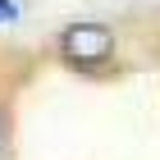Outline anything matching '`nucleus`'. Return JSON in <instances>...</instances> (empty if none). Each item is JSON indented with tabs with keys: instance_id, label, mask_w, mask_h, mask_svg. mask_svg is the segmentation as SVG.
I'll return each instance as SVG.
<instances>
[{
	"instance_id": "obj_3",
	"label": "nucleus",
	"mask_w": 160,
	"mask_h": 160,
	"mask_svg": "<svg viewBox=\"0 0 160 160\" xmlns=\"http://www.w3.org/2000/svg\"><path fill=\"white\" fill-rule=\"evenodd\" d=\"M0 142H5V123H0Z\"/></svg>"
},
{
	"instance_id": "obj_1",
	"label": "nucleus",
	"mask_w": 160,
	"mask_h": 160,
	"mask_svg": "<svg viewBox=\"0 0 160 160\" xmlns=\"http://www.w3.org/2000/svg\"><path fill=\"white\" fill-rule=\"evenodd\" d=\"M60 50H64V60H69V64L92 69V64H105V60H110L114 32H110L105 23H73V28H64Z\"/></svg>"
},
{
	"instance_id": "obj_2",
	"label": "nucleus",
	"mask_w": 160,
	"mask_h": 160,
	"mask_svg": "<svg viewBox=\"0 0 160 160\" xmlns=\"http://www.w3.org/2000/svg\"><path fill=\"white\" fill-rule=\"evenodd\" d=\"M14 18H18V5L14 0H0V23H14Z\"/></svg>"
}]
</instances>
